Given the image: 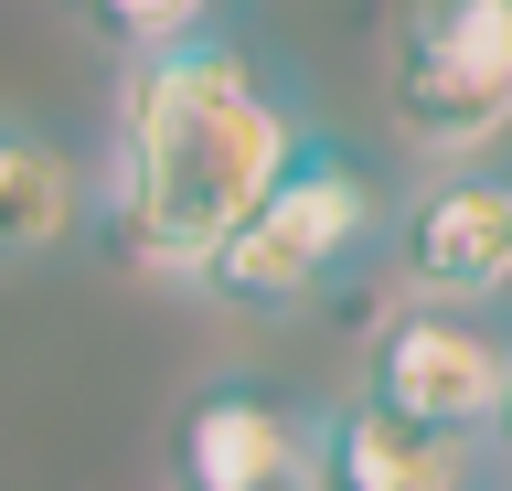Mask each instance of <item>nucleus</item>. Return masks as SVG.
<instances>
[{"label":"nucleus","mask_w":512,"mask_h":491,"mask_svg":"<svg viewBox=\"0 0 512 491\" xmlns=\"http://www.w3.org/2000/svg\"><path fill=\"white\" fill-rule=\"evenodd\" d=\"M299 97L256 65L235 33H192L118 65L107 107V171H96V225L139 278L192 289L203 257L256 214V193L299 161Z\"/></svg>","instance_id":"f257e3e1"},{"label":"nucleus","mask_w":512,"mask_h":491,"mask_svg":"<svg viewBox=\"0 0 512 491\" xmlns=\"http://www.w3.org/2000/svg\"><path fill=\"white\" fill-rule=\"evenodd\" d=\"M374 246H384V203L363 182V161L331 129H310L299 161L256 193V214L203 257L192 289L224 299V310H246V321H288V310H320Z\"/></svg>","instance_id":"f03ea898"},{"label":"nucleus","mask_w":512,"mask_h":491,"mask_svg":"<svg viewBox=\"0 0 512 491\" xmlns=\"http://www.w3.org/2000/svg\"><path fill=\"white\" fill-rule=\"evenodd\" d=\"M384 107L427 171L512 139V0H406L384 33Z\"/></svg>","instance_id":"7ed1b4c3"},{"label":"nucleus","mask_w":512,"mask_h":491,"mask_svg":"<svg viewBox=\"0 0 512 491\" xmlns=\"http://www.w3.org/2000/svg\"><path fill=\"white\" fill-rule=\"evenodd\" d=\"M502 385L512 342L491 331V310H459V299H395L363 342V395L416 427H448V438H480Z\"/></svg>","instance_id":"20e7f679"},{"label":"nucleus","mask_w":512,"mask_h":491,"mask_svg":"<svg viewBox=\"0 0 512 491\" xmlns=\"http://www.w3.org/2000/svg\"><path fill=\"white\" fill-rule=\"evenodd\" d=\"M384 246H395V289H406V299L491 310V299L512 289V171H491V161L427 171Z\"/></svg>","instance_id":"39448f33"},{"label":"nucleus","mask_w":512,"mask_h":491,"mask_svg":"<svg viewBox=\"0 0 512 491\" xmlns=\"http://www.w3.org/2000/svg\"><path fill=\"white\" fill-rule=\"evenodd\" d=\"M310 470V417L267 385H203L171 417V491H288Z\"/></svg>","instance_id":"423d86ee"},{"label":"nucleus","mask_w":512,"mask_h":491,"mask_svg":"<svg viewBox=\"0 0 512 491\" xmlns=\"http://www.w3.org/2000/svg\"><path fill=\"white\" fill-rule=\"evenodd\" d=\"M310 481L320 491H470L480 459L448 427H416L374 395H342L310 417Z\"/></svg>","instance_id":"0eeeda50"},{"label":"nucleus","mask_w":512,"mask_h":491,"mask_svg":"<svg viewBox=\"0 0 512 491\" xmlns=\"http://www.w3.org/2000/svg\"><path fill=\"white\" fill-rule=\"evenodd\" d=\"M86 214H96L86 161L54 129L0 118V267H32V257H54V246H75Z\"/></svg>","instance_id":"6e6552de"},{"label":"nucleus","mask_w":512,"mask_h":491,"mask_svg":"<svg viewBox=\"0 0 512 491\" xmlns=\"http://www.w3.org/2000/svg\"><path fill=\"white\" fill-rule=\"evenodd\" d=\"M75 11H86L118 54H160V43L214 33V0H75Z\"/></svg>","instance_id":"1a4fd4ad"},{"label":"nucleus","mask_w":512,"mask_h":491,"mask_svg":"<svg viewBox=\"0 0 512 491\" xmlns=\"http://www.w3.org/2000/svg\"><path fill=\"white\" fill-rule=\"evenodd\" d=\"M491 449H502V470H512V385H502V406H491V427H480Z\"/></svg>","instance_id":"9d476101"},{"label":"nucleus","mask_w":512,"mask_h":491,"mask_svg":"<svg viewBox=\"0 0 512 491\" xmlns=\"http://www.w3.org/2000/svg\"><path fill=\"white\" fill-rule=\"evenodd\" d=\"M288 491H320V481H310V470H299V481H288Z\"/></svg>","instance_id":"9b49d317"}]
</instances>
